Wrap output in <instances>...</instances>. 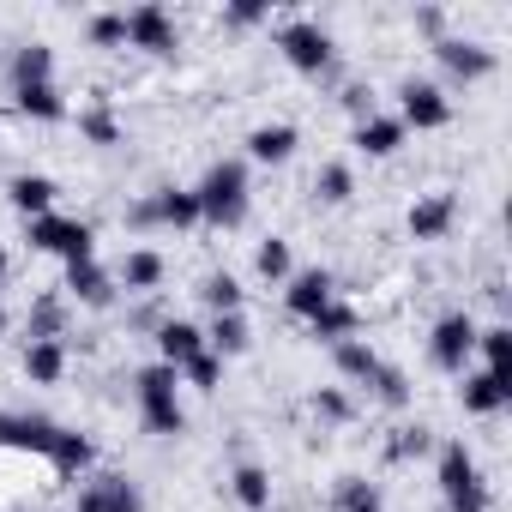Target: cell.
I'll use <instances>...</instances> for the list:
<instances>
[{"label": "cell", "mask_w": 512, "mask_h": 512, "mask_svg": "<svg viewBox=\"0 0 512 512\" xmlns=\"http://www.w3.org/2000/svg\"><path fill=\"white\" fill-rule=\"evenodd\" d=\"M193 199H199V217H211V223H241V211H247V169H241V163H217V169L193 187Z\"/></svg>", "instance_id": "6da1fadb"}, {"label": "cell", "mask_w": 512, "mask_h": 512, "mask_svg": "<svg viewBox=\"0 0 512 512\" xmlns=\"http://www.w3.org/2000/svg\"><path fill=\"white\" fill-rule=\"evenodd\" d=\"M440 494H446V506H452V512H488L482 470H476V458H470L458 440L440 452Z\"/></svg>", "instance_id": "7a4b0ae2"}, {"label": "cell", "mask_w": 512, "mask_h": 512, "mask_svg": "<svg viewBox=\"0 0 512 512\" xmlns=\"http://www.w3.org/2000/svg\"><path fill=\"white\" fill-rule=\"evenodd\" d=\"M175 368H145L139 374V410L151 434H181V404H175Z\"/></svg>", "instance_id": "3957f363"}, {"label": "cell", "mask_w": 512, "mask_h": 512, "mask_svg": "<svg viewBox=\"0 0 512 512\" xmlns=\"http://www.w3.org/2000/svg\"><path fill=\"white\" fill-rule=\"evenodd\" d=\"M91 223H73V217H31V247L37 253H61L67 266H79V260H91Z\"/></svg>", "instance_id": "277c9868"}, {"label": "cell", "mask_w": 512, "mask_h": 512, "mask_svg": "<svg viewBox=\"0 0 512 512\" xmlns=\"http://www.w3.org/2000/svg\"><path fill=\"white\" fill-rule=\"evenodd\" d=\"M278 49H284V61H290L296 73H326V67H332V37H326L314 19H290V25L278 31Z\"/></svg>", "instance_id": "5b68a950"}, {"label": "cell", "mask_w": 512, "mask_h": 512, "mask_svg": "<svg viewBox=\"0 0 512 512\" xmlns=\"http://www.w3.org/2000/svg\"><path fill=\"white\" fill-rule=\"evenodd\" d=\"M428 350H434L440 368L458 374V368L470 362V350H476V320H470V314H446V320L434 326V344H428Z\"/></svg>", "instance_id": "8992f818"}, {"label": "cell", "mask_w": 512, "mask_h": 512, "mask_svg": "<svg viewBox=\"0 0 512 512\" xmlns=\"http://www.w3.org/2000/svg\"><path fill=\"white\" fill-rule=\"evenodd\" d=\"M55 422L49 416H13V410H0V446H13V452H37V458H49V446H55Z\"/></svg>", "instance_id": "52a82bcc"}, {"label": "cell", "mask_w": 512, "mask_h": 512, "mask_svg": "<svg viewBox=\"0 0 512 512\" xmlns=\"http://www.w3.org/2000/svg\"><path fill=\"white\" fill-rule=\"evenodd\" d=\"M446 115H452V103L440 85H428V79L404 85V127H446Z\"/></svg>", "instance_id": "ba28073f"}, {"label": "cell", "mask_w": 512, "mask_h": 512, "mask_svg": "<svg viewBox=\"0 0 512 512\" xmlns=\"http://www.w3.org/2000/svg\"><path fill=\"white\" fill-rule=\"evenodd\" d=\"M127 43H133V49H151V55H169V49H175V25H169V13H163V7H139V13H127Z\"/></svg>", "instance_id": "9c48e42d"}, {"label": "cell", "mask_w": 512, "mask_h": 512, "mask_svg": "<svg viewBox=\"0 0 512 512\" xmlns=\"http://www.w3.org/2000/svg\"><path fill=\"white\" fill-rule=\"evenodd\" d=\"M452 217H458L452 193H428V199L410 205V235H416V241H440V235L452 229Z\"/></svg>", "instance_id": "30bf717a"}, {"label": "cell", "mask_w": 512, "mask_h": 512, "mask_svg": "<svg viewBox=\"0 0 512 512\" xmlns=\"http://www.w3.org/2000/svg\"><path fill=\"white\" fill-rule=\"evenodd\" d=\"M67 296H79L85 308H109V296H115V278H109L97 260H79V266H67Z\"/></svg>", "instance_id": "8fae6325"}, {"label": "cell", "mask_w": 512, "mask_h": 512, "mask_svg": "<svg viewBox=\"0 0 512 512\" xmlns=\"http://www.w3.org/2000/svg\"><path fill=\"white\" fill-rule=\"evenodd\" d=\"M284 302H290V314L314 320V314H320L326 302H338V296H332V272H302V278H290Z\"/></svg>", "instance_id": "7c38bea8"}, {"label": "cell", "mask_w": 512, "mask_h": 512, "mask_svg": "<svg viewBox=\"0 0 512 512\" xmlns=\"http://www.w3.org/2000/svg\"><path fill=\"white\" fill-rule=\"evenodd\" d=\"M79 512H145L139 494L121 482V476H97L85 494H79Z\"/></svg>", "instance_id": "4fadbf2b"}, {"label": "cell", "mask_w": 512, "mask_h": 512, "mask_svg": "<svg viewBox=\"0 0 512 512\" xmlns=\"http://www.w3.org/2000/svg\"><path fill=\"white\" fill-rule=\"evenodd\" d=\"M434 55H440L458 79H482V73L494 67V55H488L482 43H464V37H440V43H434Z\"/></svg>", "instance_id": "5bb4252c"}, {"label": "cell", "mask_w": 512, "mask_h": 512, "mask_svg": "<svg viewBox=\"0 0 512 512\" xmlns=\"http://www.w3.org/2000/svg\"><path fill=\"white\" fill-rule=\"evenodd\" d=\"M157 350H163V368H181L205 350V332L187 326V320H169V326H157Z\"/></svg>", "instance_id": "9a60e30c"}, {"label": "cell", "mask_w": 512, "mask_h": 512, "mask_svg": "<svg viewBox=\"0 0 512 512\" xmlns=\"http://www.w3.org/2000/svg\"><path fill=\"white\" fill-rule=\"evenodd\" d=\"M398 145H404V121H386V115L356 121V151L362 157H392Z\"/></svg>", "instance_id": "2e32d148"}, {"label": "cell", "mask_w": 512, "mask_h": 512, "mask_svg": "<svg viewBox=\"0 0 512 512\" xmlns=\"http://www.w3.org/2000/svg\"><path fill=\"white\" fill-rule=\"evenodd\" d=\"M7 199L25 211V223H31V217H49V205H55V181H49V175H13Z\"/></svg>", "instance_id": "e0dca14e"}, {"label": "cell", "mask_w": 512, "mask_h": 512, "mask_svg": "<svg viewBox=\"0 0 512 512\" xmlns=\"http://www.w3.org/2000/svg\"><path fill=\"white\" fill-rule=\"evenodd\" d=\"M139 217H151V223H175V229H181V223L199 217V199H193L187 187H163L151 205H139Z\"/></svg>", "instance_id": "ac0fdd59"}, {"label": "cell", "mask_w": 512, "mask_h": 512, "mask_svg": "<svg viewBox=\"0 0 512 512\" xmlns=\"http://www.w3.org/2000/svg\"><path fill=\"white\" fill-rule=\"evenodd\" d=\"M506 392H512L506 374H488V368H482V374L464 380V410H470V416H494V410L506 404Z\"/></svg>", "instance_id": "d6986e66"}, {"label": "cell", "mask_w": 512, "mask_h": 512, "mask_svg": "<svg viewBox=\"0 0 512 512\" xmlns=\"http://www.w3.org/2000/svg\"><path fill=\"white\" fill-rule=\"evenodd\" d=\"M91 458H97V446H91L85 434H73V428H61V434H55V446H49V464H55L61 476H79V470H91Z\"/></svg>", "instance_id": "ffe728a7"}, {"label": "cell", "mask_w": 512, "mask_h": 512, "mask_svg": "<svg viewBox=\"0 0 512 512\" xmlns=\"http://www.w3.org/2000/svg\"><path fill=\"white\" fill-rule=\"evenodd\" d=\"M61 368H67V356H61L55 338H31V344H25V374H31L37 386H55Z\"/></svg>", "instance_id": "44dd1931"}, {"label": "cell", "mask_w": 512, "mask_h": 512, "mask_svg": "<svg viewBox=\"0 0 512 512\" xmlns=\"http://www.w3.org/2000/svg\"><path fill=\"white\" fill-rule=\"evenodd\" d=\"M247 151L260 157V163H284L290 151H296V127H253V139H247Z\"/></svg>", "instance_id": "7402d4cb"}, {"label": "cell", "mask_w": 512, "mask_h": 512, "mask_svg": "<svg viewBox=\"0 0 512 512\" xmlns=\"http://www.w3.org/2000/svg\"><path fill=\"white\" fill-rule=\"evenodd\" d=\"M19 115H31V121H61L67 103H61L55 85H19Z\"/></svg>", "instance_id": "603a6c76"}, {"label": "cell", "mask_w": 512, "mask_h": 512, "mask_svg": "<svg viewBox=\"0 0 512 512\" xmlns=\"http://www.w3.org/2000/svg\"><path fill=\"white\" fill-rule=\"evenodd\" d=\"M49 67H55L49 43H31V49L13 55V85H49Z\"/></svg>", "instance_id": "cb8c5ba5"}, {"label": "cell", "mask_w": 512, "mask_h": 512, "mask_svg": "<svg viewBox=\"0 0 512 512\" xmlns=\"http://www.w3.org/2000/svg\"><path fill=\"white\" fill-rule=\"evenodd\" d=\"M314 338H326V344H344V338H356V308H344V302H326V308L314 314Z\"/></svg>", "instance_id": "d4e9b609"}, {"label": "cell", "mask_w": 512, "mask_h": 512, "mask_svg": "<svg viewBox=\"0 0 512 512\" xmlns=\"http://www.w3.org/2000/svg\"><path fill=\"white\" fill-rule=\"evenodd\" d=\"M205 344H211V356H241L247 350V320L241 314H217V326L205 332Z\"/></svg>", "instance_id": "484cf974"}, {"label": "cell", "mask_w": 512, "mask_h": 512, "mask_svg": "<svg viewBox=\"0 0 512 512\" xmlns=\"http://www.w3.org/2000/svg\"><path fill=\"white\" fill-rule=\"evenodd\" d=\"M121 284H127V290H157V284H163V260H157L151 247L127 253V266H121Z\"/></svg>", "instance_id": "4316f807"}, {"label": "cell", "mask_w": 512, "mask_h": 512, "mask_svg": "<svg viewBox=\"0 0 512 512\" xmlns=\"http://www.w3.org/2000/svg\"><path fill=\"white\" fill-rule=\"evenodd\" d=\"M235 500L260 512V506L272 500V476H266L260 464H235Z\"/></svg>", "instance_id": "83f0119b"}, {"label": "cell", "mask_w": 512, "mask_h": 512, "mask_svg": "<svg viewBox=\"0 0 512 512\" xmlns=\"http://www.w3.org/2000/svg\"><path fill=\"white\" fill-rule=\"evenodd\" d=\"M338 368H344L350 380H374V368H380V356H374V350H368L362 338H344V344H338Z\"/></svg>", "instance_id": "f1b7e54d"}, {"label": "cell", "mask_w": 512, "mask_h": 512, "mask_svg": "<svg viewBox=\"0 0 512 512\" xmlns=\"http://www.w3.org/2000/svg\"><path fill=\"white\" fill-rule=\"evenodd\" d=\"M314 187H320V199H326V205H344V199L356 193V181H350V169H344V163H326Z\"/></svg>", "instance_id": "f546056e"}, {"label": "cell", "mask_w": 512, "mask_h": 512, "mask_svg": "<svg viewBox=\"0 0 512 512\" xmlns=\"http://www.w3.org/2000/svg\"><path fill=\"white\" fill-rule=\"evenodd\" d=\"M506 344H512V332H506V326H488V332H476V350L488 356V374H506Z\"/></svg>", "instance_id": "4dcf8cb0"}, {"label": "cell", "mask_w": 512, "mask_h": 512, "mask_svg": "<svg viewBox=\"0 0 512 512\" xmlns=\"http://www.w3.org/2000/svg\"><path fill=\"white\" fill-rule=\"evenodd\" d=\"M338 512H386V506H380V494H374L368 482H356V476H350V482L338 488Z\"/></svg>", "instance_id": "1f68e13d"}, {"label": "cell", "mask_w": 512, "mask_h": 512, "mask_svg": "<svg viewBox=\"0 0 512 512\" xmlns=\"http://www.w3.org/2000/svg\"><path fill=\"white\" fill-rule=\"evenodd\" d=\"M205 302H211L217 314H241V284L223 272V278H211V284H205Z\"/></svg>", "instance_id": "d6a6232c"}, {"label": "cell", "mask_w": 512, "mask_h": 512, "mask_svg": "<svg viewBox=\"0 0 512 512\" xmlns=\"http://www.w3.org/2000/svg\"><path fill=\"white\" fill-rule=\"evenodd\" d=\"M181 374H187V380H193V386H199V392H211V386H217V380H223V362H217V356H211V350H199V356H193V362H181Z\"/></svg>", "instance_id": "836d02e7"}, {"label": "cell", "mask_w": 512, "mask_h": 512, "mask_svg": "<svg viewBox=\"0 0 512 512\" xmlns=\"http://www.w3.org/2000/svg\"><path fill=\"white\" fill-rule=\"evenodd\" d=\"M91 43L121 49V43H127V19H121V13H97V19H91Z\"/></svg>", "instance_id": "e575fe53"}, {"label": "cell", "mask_w": 512, "mask_h": 512, "mask_svg": "<svg viewBox=\"0 0 512 512\" xmlns=\"http://www.w3.org/2000/svg\"><path fill=\"white\" fill-rule=\"evenodd\" d=\"M79 133H85L91 145H115V139H121V127H115V121H109L103 109H91V115H79Z\"/></svg>", "instance_id": "d590c367"}, {"label": "cell", "mask_w": 512, "mask_h": 512, "mask_svg": "<svg viewBox=\"0 0 512 512\" xmlns=\"http://www.w3.org/2000/svg\"><path fill=\"white\" fill-rule=\"evenodd\" d=\"M374 392H380V404H404V398H410L404 374H398V368H386V362L374 368Z\"/></svg>", "instance_id": "8d00e7d4"}, {"label": "cell", "mask_w": 512, "mask_h": 512, "mask_svg": "<svg viewBox=\"0 0 512 512\" xmlns=\"http://www.w3.org/2000/svg\"><path fill=\"white\" fill-rule=\"evenodd\" d=\"M61 332V302L55 296H43L37 302V314H31V338H55Z\"/></svg>", "instance_id": "74e56055"}, {"label": "cell", "mask_w": 512, "mask_h": 512, "mask_svg": "<svg viewBox=\"0 0 512 512\" xmlns=\"http://www.w3.org/2000/svg\"><path fill=\"white\" fill-rule=\"evenodd\" d=\"M260 272L266 278H290V241H266L260 247Z\"/></svg>", "instance_id": "f35d334b"}, {"label": "cell", "mask_w": 512, "mask_h": 512, "mask_svg": "<svg viewBox=\"0 0 512 512\" xmlns=\"http://www.w3.org/2000/svg\"><path fill=\"white\" fill-rule=\"evenodd\" d=\"M434 440H428V428H398V440H392V458H422Z\"/></svg>", "instance_id": "ab89813d"}, {"label": "cell", "mask_w": 512, "mask_h": 512, "mask_svg": "<svg viewBox=\"0 0 512 512\" xmlns=\"http://www.w3.org/2000/svg\"><path fill=\"white\" fill-rule=\"evenodd\" d=\"M314 410H320V416H332V422H344V416H350L344 392H320V398H314Z\"/></svg>", "instance_id": "60d3db41"}, {"label": "cell", "mask_w": 512, "mask_h": 512, "mask_svg": "<svg viewBox=\"0 0 512 512\" xmlns=\"http://www.w3.org/2000/svg\"><path fill=\"white\" fill-rule=\"evenodd\" d=\"M0 290H7V253H0Z\"/></svg>", "instance_id": "b9f144b4"}]
</instances>
